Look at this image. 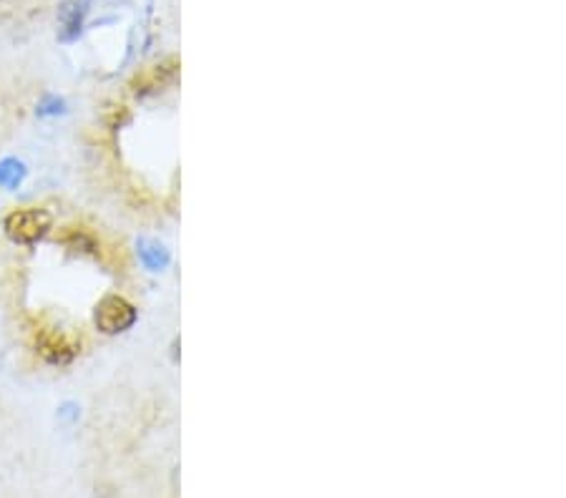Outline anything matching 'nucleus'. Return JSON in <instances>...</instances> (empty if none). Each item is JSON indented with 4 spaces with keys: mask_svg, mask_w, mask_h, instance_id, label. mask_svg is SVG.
<instances>
[{
    "mask_svg": "<svg viewBox=\"0 0 566 498\" xmlns=\"http://www.w3.org/2000/svg\"><path fill=\"white\" fill-rule=\"evenodd\" d=\"M51 229H53V217H51V212L38 209V206L11 212V214L5 217V221H3V232H5V237H8L13 245H20V247H33V245H38Z\"/></svg>",
    "mask_w": 566,
    "mask_h": 498,
    "instance_id": "f257e3e1",
    "label": "nucleus"
},
{
    "mask_svg": "<svg viewBox=\"0 0 566 498\" xmlns=\"http://www.w3.org/2000/svg\"><path fill=\"white\" fill-rule=\"evenodd\" d=\"M33 348L51 365H71L78 355V337L56 325H41L33 330Z\"/></svg>",
    "mask_w": 566,
    "mask_h": 498,
    "instance_id": "f03ea898",
    "label": "nucleus"
},
{
    "mask_svg": "<svg viewBox=\"0 0 566 498\" xmlns=\"http://www.w3.org/2000/svg\"><path fill=\"white\" fill-rule=\"evenodd\" d=\"M136 323L134 305L121 294H104L93 309V325L104 335H119Z\"/></svg>",
    "mask_w": 566,
    "mask_h": 498,
    "instance_id": "7ed1b4c3",
    "label": "nucleus"
},
{
    "mask_svg": "<svg viewBox=\"0 0 566 498\" xmlns=\"http://www.w3.org/2000/svg\"><path fill=\"white\" fill-rule=\"evenodd\" d=\"M23 176H26V169H23V164L20 162H15V159L0 162V187L15 189V187L20 184Z\"/></svg>",
    "mask_w": 566,
    "mask_h": 498,
    "instance_id": "20e7f679",
    "label": "nucleus"
}]
</instances>
